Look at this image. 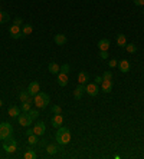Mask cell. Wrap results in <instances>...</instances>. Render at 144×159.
Returning a JSON list of instances; mask_svg holds the SVG:
<instances>
[{"instance_id": "29", "label": "cell", "mask_w": 144, "mask_h": 159, "mask_svg": "<svg viewBox=\"0 0 144 159\" xmlns=\"http://www.w3.org/2000/svg\"><path fill=\"white\" fill-rule=\"evenodd\" d=\"M27 113H29V116L32 117V120H35V119L39 117V110H38V109H30Z\"/></svg>"}, {"instance_id": "5", "label": "cell", "mask_w": 144, "mask_h": 159, "mask_svg": "<svg viewBox=\"0 0 144 159\" xmlns=\"http://www.w3.org/2000/svg\"><path fill=\"white\" fill-rule=\"evenodd\" d=\"M17 122H19V125L23 127H27L32 125V117L29 116V113H23V115H19L17 116Z\"/></svg>"}, {"instance_id": "1", "label": "cell", "mask_w": 144, "mask_h": 159, "mask_svg": "<svg viewBox=\"0 0 144 159\" xmlns=\"http://www.w3.org/2000/svg\"><path fill=\"white\" fill-rule=\"evenodd\" d=\"M55 138H56V142H58L59 145H68V143L71 142V132H69L68 127L59 126Z\"/></svg>"}, {"instance_id": "18", "label": "cell", "mask_w": 144, "mask_h": 159, "mask_svg": "<svg viewBox=\"0 0 144 159\" xmlns=\"http://www.w3.org/2000/svg\"><path fill=\"white\" fill-rule=\"evenodd\" d=\"M33 32V27H32V24H29V23H25L22 27V36H29V34H32Z\"/></svg>"}, {"instance_id": "34", "label": "cell", "mask_w": 144, "mask_h": 159, "mask_svg": "<svg viewBox=\"0 0 144 159\" xmlns=\"http://www.w3.org/2000/svg\"><path fill=\"white\" fill-rule=\"evenodd\" d=\"M108 64H110V67H117V66H118V62L112 59V60H110V62H108Z\"/></svg>"}, {"instance_id": "38", "label": "cell", "mask_w": 144, "mask_h": 159, "mask_svg": "<svg viewBox=\"0 0 144 159\" xmlns=\"http://www.w3.org/2000/svg\"><path fill=\"white\" fill-rule=\"evenodd\" d=\"M101 82H102V77H95V83H97V85H101Z\"/></svg>"}, {"instance_id": "14", "label": "cell", "mask_w": 144, "mask_h": 159, "mask_svg": "<svg viewBox=\"0 0 144 159\" xmlns=\"http://www.w3.org/2000/svg\"><path fill=\"white\" fill-rule=\"evenodd\" d=\"M62 123H64V116L61 113H58V115H55V116L52 117V126L59 127V126H62Z\"/></svg>"}, {"instance_id": "7", "label": "cell", "mask_w": 144, "mask_h": 159, "mask_svg": "<svg viewBox=\"0 0 144 159\" xmlns=\"http://www.w3.org/2000/svg\"><path fill=\"white\" fill-rule=\"evenodd\" d=\"M9 33H10L12 39H19V37H22V29H20V26H16V24L10 26Z\"/></svg>"}, {"instance_id": "19", "label": "cell", "mask_w": 144, "mask_h": 159, "mask_svg": "<svg viewBox=\"0 0 144 159\" xmlns=\"http://www.w3.org/2000/svg\"><path fill=\"white\" fill-rule=\"evenodd\" d=\"M55 43L58 44V46H64V44L67 43V36H65V34H62V33L56 34V36H55Z\"/></svg>"}, {"instance_id": "28", "label": "cell", "mask_w": 144, "mask_h": 159, "mask_svg": "<svg viewBox=\"0 0 144 159\" xmlns=\"http://www.w3.org/2000/svg\"><path fill=\"white\" fill-rule=\"evenodd\" d=\"M27 142H29V145H32V146H33V145H36V143H38V135H29V136H27Z\"/></svg>"}, {"instance_id": "41", "label": "cell", "mask_w": 144, "mask_h": 159, "mask_svg": "<svg viewBox=\"0 0 144 159\" xmlns=\"http://www.w3.org/2000/svg\"><path fill=\"white\" fill-rule=\"evenodd\" d=\"M0 10H1V6H0Z\"/></svg>"}, {"instance_id": "30", "label": "cell", "mask_w": 144, "mask_h": 159, "mask_svg": "<svg viewBox=\"0 0 144 159\" xmlns=\"http://www.w3.org/2000/svg\"><path fill=\"white\" fill-rule=\"evenodd\" d=\"M102 79H105V80H111V79H112V73H111L110 70H105L104 74H102Z\"/></svg>"}, {"instance_id": "4", "label": "cell", "mask_w": 144, "mask_h": 159, "mask_svg": "<svg viewBox=\"0 0 144 159\" xmlns=\"http://www.w3.org/2000/svg\"><path fill=\"white\" fill-rule=\"evenodd\" d=\"M3 149L7 152V153H14L17 150V142L13 138H7L3 143Z\"/></svg>"}, {"instance_id": "21", "label": "cell", "mask_w": 144, "mask_h": 159, "mask_svg": "<svg viewBox=\"0 0 144 159\" xmlns=\"http://www.w3.org/2000/svg\"><path fill=\"white\" fill-rule=\"evenodd\" d=\"M117 44H118L120 47H125V44H127L125 34H122V33H118V36H117Z\"/></svg>"}, {"instance_id": "36", "label": "cell", "mask_w": 144, "mask_h": 159, "mask_svg": "<svg viewBox=\"0 0 144 159\" xmlns=\"http://www.w3.org/2000/svg\"><path fill=\"white\" fill-rule=\"evenodd\" d=\"M135 6H143L144 7V0H133Z\"/></svg>"}, {"instance_id": "24", "label": "cell", "mask_w": 144, "mask_h": 159, "mask_svg": "<svg viewBox=\"0 0 144 159\" xmlns=\"http://www.w3.org/2000/svg\"><path fill=\"white\" fill-rule=\"evenodd\" d=\"M30 109H32V99H29V100H26V102H23L22 103V110L23 112L27 113Z\"/></svg>"}, {"instance_id": "23", "label": "cell", "mask_w": 144, "mask_h": 159, "mask_svg": "<svg viewBox=\"0 0 144 159\" xmlns=\"http://www.w3.org/2000/svg\"><path fill=\"white\" fill-rule=\"evenodd\" d=\"M58 150H59V146H58V145H48V146H46L48 155H55Z\"/></svg>"}, {"instance_id": "12", "label": "cell", "mask_w": 144, "mask_h": 159, "mask_svg": "<svg viewBox=\"0 0 144 159\" xmlns=\"http://www.w3.org/2000/svg\"><path fill=\"white\" fill-rule=\"evenodd\" d=\"M130 67H131V64H130L128 60H121V62L118 63V69H120V72H122V73L130 72Z\"/></svg>"}, {"instance_id": "32", "label": "cell", "mask_w": 144, "mask_h": 159, "mask_svg": "<svg viewBox=\"0 0 144 159\" xmlns=\"http://www.w3.org/2000/svg\"><path fill=\"white\" fill-rule=\"evenodd\" d=\"M69 70H71V67H69V64H62V66H61V72H62V73H69Z\"/></svg>"}, {"instance_id": "3", "label": "cell", "mask_w": 144, "mask_h": 159, "mask_svg": "<svg viewBox=\"0 0 144 159\" xmlns=\"http://www.w3.org/2000/svg\"><path fill=\"white\" fill-rule=\"evenodd\" d=\"M12 135H13V126L9 122L0 123V139L6 140L7 138H12Z\"/></svg>"}, {"instance_id": "31", "label": "cell", "mask_w": 144, "mask_h": 159, "mask_svg": "<svg viewBox=\"0 0 144 159\" xmlns=\"http://www.w3.org/2000/svg\"><path fill=\"white\" fill-rule=\"evenodd\" d=\"M52 112L55 113V115H58V113H62V107L58 105H54L52 106Z\"/></svg>"}, {"instance_id": "22", "label": "cell", "mask_w": 144, "mask_h": 159, "mask_svg": "<svg viewBox=\"0 0 144 159\" xmlns=\"http://www.w3.org/2000/svg\"><path fill=\"white\" fill-rule=\"evenodd\" d=\"M23 158H25V159H36V158H38V153L35 152L33 149H27V150L25 152Z\"/></svg>"}, {"instance_id": "33", "label": "cell", "mask_w": 144, "mask_h": 159, "mask_svg": "<svg viewBox=\"0 0 144 159\" xmlns=\"http://www.w3.org/2000/svg\"><path fill=\"white\" fill-rule=\"evenodd\" d=\"M100 57L101 59H108L110 56H108V52L107 50H100Z\"/></svg>"}, {"instance_id": "6", "label": "cell", "mask_w": 144, "mask_h": 159, "mask_svg": "<svg viewBox=\"0 0 144 159\" xmlns=\"http://www.w3.org/2000/svg\"><path fill=\"white\" fill-rule=\"evenodd\" d=\"M85 92H87L89 96H97L100 93L98 85H97V83H87V85H85Z\"/></svg>"}, {"instance_id": "25", "label": "cell", "mask_w": 144, "mask_h": 159, "mask_svg": "<svg viewBox=\"0 0 144 159\" xmlns=\"http://www.w3.org/2000/svg\"><path fill=\"white\" fill-rule=\"evenodd\" d=\"M9 20H10V16L6 11L0 10V23H7Z\"/></svg>"}, {"instance_id": "13", "label": "cell", "mask_w": 144, "mask_h": 159, "mask_svg": "<svg viewBox=\"0 0 144 159\" xmlns=\"http://www.w3.org/2000/svg\"><path fill=\"white\" fill-rule=\"evenodd\" d=\"M58 85L62 86V87L68 85V74L67 73H62V72L58 73Z\"/></svg>"}, {"instance_id": "26", "label": "cell", "mask_w": 144, "mask_h": 159, "mask_svg": "<svg viewBox=\"0 0 144 159\" xmlns=\"http://www.w3.org/2000/svg\"><path fill=\"white\" fill-rule=\"evenodd\" d=\"M125 50L128 53H135L137 52V46H135L134 43H127V44H125Z\"/></svg>"}, {"instance_id": "27", "label": "cell", "mask_w": 144, "mask_h": 159, "mask_svg": "<svg viewBox=\"0 0 144 159\" xmlns=\"http://www.w3.org/2000/svg\"><path fill=\"white\" fill-rule=\"evenodd\" d=\"M19 99H20V102H26V100H29L30 99V95H29V92L26 90V92H20V95H19Z\"/></svg>"}, {"instance_id": "9", "label": "cell", "mask_w": 144, "mask_h": 159, "mask_svg": "<svg viewBox=\"0 0 144 159\" xmlns=\"http://www.w3.org/2000/svg\"><path fill=\"white\" fill-rule=\"evenodd\" d=\"M39 90H41V85L38 83V82H32L29 87H27V92H29V95L30 96H35L36 93H39Z\"/></svg>"}, {"instance_id": "39", "label": "cell", "mask_w": 144, "mask_h": 159, "mask_svg": "<svg viewBox=\"0 0 144 159\" xmlns=\"http://www.w3.org/2000/svg\"><path fill=\"white\" fill-rule=\"evenodd\" d=\"M1 106H3V102H1V99H0V107H1Z\"/></svg>"}, {"instance_id": "16", "label": "cell", "mask_w": 144, "mask_h": 159, "mask_svg": "<svg viewBox=\"0 0 144 159\" xmlns=\"http://www.w3.org/2000/svg\"><path fill=\"white\" fill-rule=\"evenodd\" d=\"M48 69H49V73H52V74H58L59 72H61V66H59L58 63H55V62L49 63Z\"/></svg>"}, {"instance_id": "20", "label": "cell", "mask_w": 144, "mask_h": 159, "mask_svg": "<svg viewBox=\"0 0 144 159\" xmlns=\"http://www.w3.org/2000/svg\"><path fill=\"white\" fill-rule=\"evenodd\" d=\"M7 115H9L10 117H17L19 115H20V110H19L17 106H10L9 110H7Z\"/></svg>"}, {"instance_id": "35", "label": "cell", "mask_w": 144, "mask_h": 159, "mask_svg": "<svg viewBox=\"0 0 144 159\" xmlns=\"http://www.w3.org/2000/svg\"><path fill=\"white\" fill-rule=\"evenodd\" d=\"M14 24H16V26H22L23 20L20 19V17H16V19H14Z\"/></svg>"}, {"instance_id": "17", "label": "cell", "mask_w": 144, "mask_h": 159, "mask_svg": "<svg viewBox=\"0 0 144 159\" xmlns=\"http://www.w3.org/2000/svg\"><path fill=\"white\" fill-rule=\"evenodd\" d=\"M98 49L108 52V49H110V40L108 39H101L100 42H98Z\"/></svg>"}, {"instance_id": "8", "label": "cell", "mask_w": 144, "mask_h": 159, "mask_svg": "<svg viewBox=\"0 0 144 159\" xmlns=\"http://www.w3.org/2000/svg\"><path fill=\"white\" fill-rule=\"evenodd\" d=\"M32 129H33V133H35V135H38V136H42V135H45L46 126H45L43 122H38V123H36V125H35Z\"/></svg>"}, {"instance_id": "11", "label": "cell", "mask_w": 144, "mask_h": 159, "mask_svg": "<svg viewBox=\"0 0 144 159\" xmlns=\"http://www.w3.org/2000/svg\"><path fill=\"white\" fill-rule=\"evenodd\" d=\"M88 80H89V73L79 72V74H78V85H87Z\"/></svg>"}, {"instance_id": "2", "label": "cell", "mask_w": 144, "mask_h": 159, "mask_svg": "<svg viewBox=\"0 0 144 159\" xmlns=\"http://www.w3.org/2000/svg\"><path fill=\"white\" fill-rule=\"evenodd\" d=\"M49 95L48 93H45V92H39V93H36L35 95V99H33V103L36 105L38 109H43L46 106L49 105Z\"/></svg>"}, {"instance_id": "37", "label": "cell", "mask_w": 144, "mask_h": 159, "mask_svg": "<svg viewBox=\"0 0 144 159\" xmlns=\"http://www.w3.org/2000/svg\"><path fill=\"white\" fill-rule=\"evenodd\" d=\"M26 135L29 136V135H33V129H30V127H26Z\"/></svg>"}, {"instance_id": "10", "label": "cell", "mask_w": 144, "mask_h": 159, "mask_svg": "<svg viewBox=\"0 0 144 159\" xmlns=\"http://www.w3.org/2000/svg\"><path fill=\"white\" fill-rule=\"evenodd\" d=\"M101 89H102V92L110 93L111 90H112V80H105V79H102V82H101Z\"/></svg>"}, {"instance_id": "15", "label": "cell", "mask_w": 144, "mask_h": 159, "mask_svg": "<svg viewBox=\"0 0 144 159\" xmlns=\"http://www.w3.org/2000/svg\"><path fill=\"white\" fill-rule=\"evenodd\" d=\"M84 92H85V85H78V87L74 90V97L77 100H79L82 97V95H84Z\"/></svg>"}, {"instance_id": "40", "label": "cell", "mask_w": 144, "mask_h": 159, "mask_svg": "<svg viewBox=\"0 0 144 159\" xmlns=\"http://www.w3.org/2000/svg\"><path fill=\"white\" fill-rule=\"evenodd\" d=\"M143 13H144V7H143Z\"/></svg>"}]
</instances>
